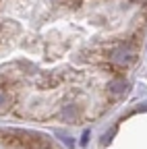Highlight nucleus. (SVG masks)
<instances>
[{
	"label": "nucleus",
	"instance_id": "1",
	"mask_svg": "<svg viewBox=\"0 0 147 149\" xmlns=\"http://www.w3.org/2000/svg\"><path fill=\"white\" fill-rule=\"evenodd\" d=\"M147 0H0V120L98 122L128 97Z\"/></svg>",
	"mask_w": 147,
	"mask_h": 149
},
{
	"label": "nucleus",
	"instance_id": "2",
	"mask_svg": "<svg viewBox=\"0 0 147 149\" xmlns=\"http://www.w3.org/2000/svg\"><path fill=\"white\" fill-rule=\"evenodd\" d=\"M0 149H62V147L40 130L0 124Z\"/></svg>",
	"mask_w": 147,
	"mask_h": 149
}]
</instances>
